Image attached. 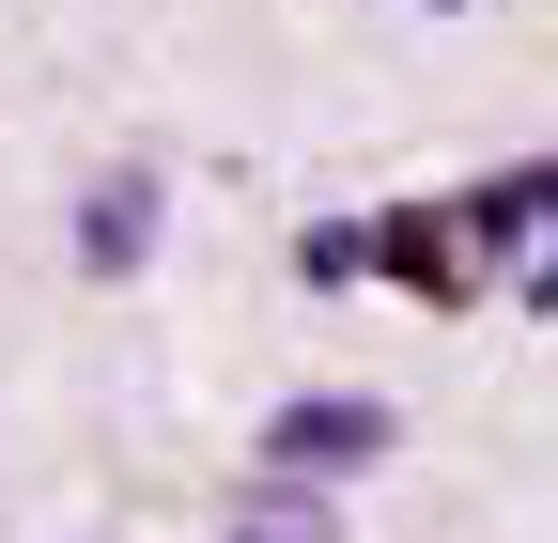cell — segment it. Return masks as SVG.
<instances>
[{"instance_id": "obj_1", "label": "cell", "mask_w": 558, "mask_h": 543, "mask_svg": "<svg viewBox=\"0 0 558 543\" xmlns=\"http://www.w3.org/2000/svg\"><path fill=\"white\" fill-rule=\"evenodd\" d=\"M357 264H373V280H403V295H435V311L481 295V264H465V233H450V202H388V218H357Z\"/></svg>"}, {"instance_id": "obj_2", "label": "cell", "mask_w": 558, "mask_h": 543, "mask_svg": "<svg viewBox=\"0 0 558 543\" xmlns=\"http://www.w3.org/2000/svg\"><path fill=\"white\" fill-rule=\"evenodd\" d=\"M373 450H388V403H279L264 482H326V466H373Z\"/></svg>"}, {"instance_id": "obj_3", "label": "cell", "mask_w": 558, "mask_h": 543, "mask_svg": "<svg viewBox=\"0 0 558 543\" xmlns=\"http://www.w3.org/2000/svg\"><path fill=\"white\" fill-rule=\"evenodd\" d=\"M558 218V171H497V186H465L450 202V233H465V264H527V233Z\"/></svg>"}, {"instance_id": "obj_4", "label": "cell", "mask_w": 558, "mask_h": 543, "mask_svg": "<svg viewBox=\"0 0 558 543\" xmlns=\"http://www.w3.org/2000/svg\"><path fill=\"white\" fill-rule=\"evenodd\" d=\"M140 249H156V171H109L78 202V264H94V280H140Z\"/></svg>"}, {"instance_id": "obj_5", "label": "cell", "mask_w": 558, "mask_h": 543, "mask_svg": "<svg viewBox=\"0 0 558 543\" xmlns=\"http://www.w3.org/2000/svg\"><path fill=\"white\" fill-rule=\"evenodd\" d=\"M218 543H341V512L311 497V482H264V497H233V528Z\"/></svg>"}, {"instance_id": "obj_6", "label": "cell", "mask_w": 558, "mask_h": 543, "mask_svg": "<svg viewBox=\"0 0 558 543\" xmlns=\"http://www.w3.org/2000/svg\"><path fill=\"white\" fill-rule=\"evenodd\" d=\"M435 16H465V0H435Z\"/></svg>"}]
</instances>
